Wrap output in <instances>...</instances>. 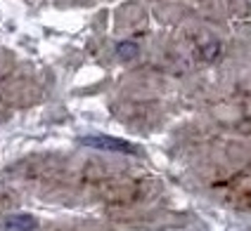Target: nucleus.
Here are the masks:
<instances>
[{
    "label": "nucleus",
    "mask_w": 251,
    "mask_h": 231,
    "mask_svg": "<svg viewBox=\"0 0 251 231\" xmlns=\"http://www.w3.org/2000/svg\"><path fill=\"white\" fill-rule=\"evenodd\" d=\"M119 52H121V57H135L138 47H135V45H130V42H124V45L119 47Z\"/></svg>",
    "instance_id": "obj_3"
},
{
    "label": "nucleus",
    "mask_w": 251,
    "mask_h": 231,
    "mask_svg": "<svg viewBox=\"0 0 251 231\" xmlns=\"http://www.w3.org/2000/svg\"><path fill=\"white\" fill-rule=\"evenodd\" d=\"M81 144L90 147V149H100V151H114V153H126V156H140L142 151L138 149V144L133 142H126L119 137H107V135H88L81 137Z\"/></svg>",
    "instance_id": "obj_1"
},
{
    "label": "nucleus",
    "mask_w": 251,
    "mask_h": 231,
    "mask_svg": "<svg viewBox=\"0 0 251 231\" xmlns=\"http://www.w3.org/2000/svg\"><path fill=\"white\" fill-rule=\"evenodd\" d=\"M5 229L7 231H36L38 222L33 215H10L5 217Z\"/></svg>",
    "instance_id": "obj_2"
}]
</instances>
